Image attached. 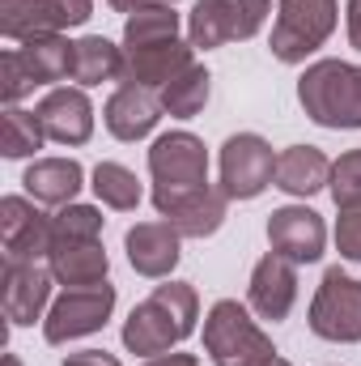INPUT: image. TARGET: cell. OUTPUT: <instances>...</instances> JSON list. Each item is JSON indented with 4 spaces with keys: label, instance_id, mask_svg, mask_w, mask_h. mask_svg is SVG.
Returning <instances> with one entry per match:
<instances>
[{
    "label": "cell",
    "instance_id": "6da1fadb",
    "mask_svg": "<svg viewBox=\"0 0 361 366\" xmlns=\"http://www.w3.org/2000/svg\"><path fill=\"white\" fill-rule=\"evenodd\" d=\"M200 324V294L191 281H166L145 302H136L123 320V350L141 358L171 354L179 341H187Z\"/></svg>",
    "mask_w": 361,
    "mask_h": 366
},
{
    "label": "cell",
    "instance_id": "7a4b0ae2",
    "mask_svg": "<svg viewBox=\"0 0 361 366\" xmlns=\"http://www.w3.org/2000/svg\"><path fill=\"white\" fill-rule=\"evenodd\" d=\"M298 102L310 124L332 132L361 128V64L349 60H315L298 77Z\"/></svg>",
    "mask_w": 361,
    "mask_h": 366
},
{
    "label": "cell",
    "instance_id": "3957f363",
    "mask_svg": "<svg viewBox=\"0 0 361 366\" xmlns=\"http://www.w3.org/2000/svg\"><path fill=\"white\" fill-rule=\"evenodd\" d=\"M204 354L213 366H268L276 354L272 337L251 320L238 298H217L204 315Z\"/></svg>",
    "mask_w": 361,
    "mask_h": 366
},
{
    "label": "cell",
    "instance_id": "277c9868",
    "mask_svg": "<svg viewBox=\"0 0 361 366\" xmlns=\"http://www.w3.org/2000/svg\"><path fill=\"white\" fill-rule=\"evenodd\" d=\"M340 21V0H276L268 51L280 64H306Z\"/></svg>",
    "mask_w": 361,
    "mask_h": 366
},
{
    "label": "cell",
    "instance_id": "5b68a950",
    "mask_svg": "<svg viewBox=\"0 0 361 366\" xmlns=\"http://www.w3.org/2000/svg\"><path fill=\"white\" fill-rule=\"evenodd\" d=\"M272 13V0H195L187 13V43L213 51L225 43L255 39Z\"/></svg>",
    "mask_w": 361,
    "mask_h": 366
},
{
    "label": "cell",
    "instance_id": "8992f818",
    "mask_svg": "<svg viewBox=\"0 0 361 366\" xmlns=\"http://www.w3.org/2000/svg\"><path fill=\"white\" fill-rule=\"evenodd\" d=\"M149 175H153V200L162 196H183L208 183V149L195 132L175 128L162 132L149 145Z\"/></svg>",
    "mask_w": 361,
    "mask_h": 366
},
{
    "label": "cell",
    "instance_id": "52a82bcc",
    "mask_svg": "<svg viewBox=\"0 0 361 366\" xmlns=\"http://www.w3.org/2000/svg\"><path fill=\"white\" fill-rule=\"evenodd\" d=\"M310 332L332 345H357L361 341V281L345 269H327L306 315Z\"/></svg>",
    "mask_w": 361,
    "mask_h": 366
},
{
    "label": "cell",
    "instance_id": "ba28073f",
    "mask_svg": "<svg viewBox=\"0 0 361 366\" xmlns=\"http://www.w3.org/2000/svg\"><path fill=\"white\" fill-rule=\"evenodd\" d=\"M115 311V285L111 281H98V285H81V290H64L47 320H43V341L47 345H68V341H81L106 328Z\"/></svg>",
    "mask_w": 361,
    "mask_h": 366
},
{
    "label": "cell",
    "instance_id": "9c48e42d",
    "mask_svg": "<svg viewBox=\"0 0 361 366\" xmlns=\"http://www.w3.org/2000/svg\"><path fill=\"white\" fill-rule=\"evenodd\" d=\"M221 192L230 200H255L272 187L276 175V154L260 132H234L225 145H221Z\"/></svg>",
    "mask_w": 361,
    "mask_h": 366
},
{
    "label": "cell",
    "instance_id": "30bf717a",
    "mask_svg": "<svg viewBox=\"0 0 361 366\" xmlns=\"http://www.w3.org/2000/svg\"><path fill=\"white\" fill-rule=\"evenodd\" d=\"M90 17L93 0H0V34L9 43L64 34L68 26H86Z\"/></svg>",
    "mask_w": 361,
    "mask_h": 366
},
{
    "label": "cell",
    "instance_id": "8fae6325",
    "mask_svg": "<svg viewBox=\"0 0 361 366\" xmlns=\"http://www.w3.org/2000/svg\"><path fill=\"white\" fill-rule=\"evenodd\" d=\"M0 247L4 260H47L51 252V213L39 209L30 196H4L0 200Z\"/></svg>",
    "mask_w": 361,
    "mask_h": 366
},
{
    "label": "cell",
    "instance_id": "7c38bea8",
    "mask_svg": "<svg viewBox=\"0 0 361 366\" xmlns=\"http://www.w3.org/2000/svg\"><path fill=\"white\" fill-rule=\"evenodd\" d=\"M0 302H4V320L13 328H30L39 320H47L51 311V285L56 277L43 264H30V260H4V273H0Z\"/></svg>",
    "mask_w": 361,
    "mask_h": 366
},
{
    "label": "cell",
    "instance_id": "4fadbf2b",
    "mask_svg": "<svg viewBox=\"0 0 361 366\" xmlns=\"http://www.w3.org/2000/svg\"><path fill=\"white\" fill-rule=\"evenodd\" d=\"M268 247L293 264H315L327 252V222L306 204H280L268 213Z\"/></svg>",
    "mask_w": 361,
    "mask_h": 366
},
{
    "label": "cell",
    "instance_id": "5bb4252c",
    "mask_svg": "<svg viewBox=\"0 0 361 366\" xmlns=\"http://www.w3.org/2000/svg\"><path fill=\"white\" fill-rule=\"evenodd\" d=\"M34 115H39L47 141H56V145L77 149L93 137V102L81 86H51L43 94V102L34 107Z\"/></svg>",
    "mask_w": 361,
    "mask_h": 366
},
{
    "label": "cell",
    "instance_id": "9a60e30c",
    "mask_svg": "<svg viewBox=\"0 0 361 366\" xmlns=\"http://www.w3.org/2000/svg\"><path fill=\"white\" fill-rule=\"evenodd\" d=\"M153 209L179 230L183 239H208V234H217V230L225 226L230 196L221 192V183H204V187H195V192L153 200Z\"/></svg>",
    "mask_w": 361,
    "mask_h": 366
},
{
    "label": "cell",
    "instance_id": "2e32d148",
    "mask_svg": "<svg viewBox=\"0 0 361 366\" xmlns=\"http://www.w3.org/2000/svg\"><path fill=\"white\" fill-rule=\"evenodd\" d=\"M191 51H195V47H191L187 39L145 43V47H123V81H128V86H145V90L162 94L183 69L195 64Z\"/></svg>",
    "mask_w": 361,
    "mask_h": 366
},
{
    "label": "cell",
    "instance_id": "e0dca14e",
    "mask_svg": "<svg viewBox=\"0 0 361 366\" xmlns=\"http://www.w3.org/2000/svg\"><path fill=\"white\" fill-rule=\"evenodd\" d=\"M293 302H298V264L276 252L260 256V264L251 269V285H247V307L260 320L280 324V320H289Z\"/></svg>",
    "mask_w": 361,
    "mask_h": 366
},
{
    "label": "cell",
    "instance_id": "ac0fdd59",
    "mask_svg": "<svg viewBox=\"0 0 361 366\" xmlns=\"http://www.w3.org/2000/svg\"><path fill=\"white\" fill-rule=\"evenodd\" d=\"M123 252H128V264L141 277H171L179 269L183 256V234L162 217V222H136L128 234H123Z\"/></svg>",
    "mask_w": 361,
    "mask_h": 366
},
{
    "label": "cell",
    "instance_id": "d6986e66",
    "mask_svg": "<svg viewBox=\"0 0 361 366\" xmlns=\"http://www.w3.org/2000/svg\"><path fill=\"white\" fill-rule=\"evenodd\" d=\"M162 119V98L145 86H119L102 107V124L115 141H145Z\"/></svg>",
    "mask_w": 361,
    "mask_h": 366
},
{
    "label": "cell",
    "instance_id": "ffe728a7",
    "mask_svg": "<svg viewBox=\"0 0 361 366\" xmlns=\"http://www.w3.org/2000/svg\"><path fill=\"white\" fill-rule=\"evenodd\" d=\"M21 187L30 200L64 209V204H77V196L86 187V167L77 158H34L21 175Z\"/></svg>",
    "mask_w": 361,
    "mask_h": 366
},
{
    "label": "cell",
    "instance_id": "44dd1931",
    "mask_svg": "<svg viewBox=\"0 0 361 366\" xmlns=\"http://www.w3.org/2000/svg\"><path fill=\"white\" fill-rule=\"evenodd\" d=\"M332 179V158L319 149V145H289L276 154V175L272 187H280L285 196H298V200H310L319 196Z\"/></svg>",
    "mask_w": 361,
    "mask_h": 366
},
{
    "label": "cell",
    "instance_id": "7402d4cb",
    "mask_svg": "<svg viewBox=\"0 0 361 366\" xmlns=\"http://www.w3.org/2000/svg\"><path fill=\"white\" fill-rule=\"evenodd\" d=\"M47 269H51V277H56V285L81 290V285L106 281V273H111V256H106L102 239H90V243H51Z\"/></svg>",
    "mask_w": 361,
    "mask_h": 366
},
{
    "label": "cell",
    "instance_id": "603a6c76",
    "mask_svg": "<svg viewBox=\"0 0 361 366\" xmlns=\"http://www.w3.org/2000/svg\"><path fill=\"white\" fill-rule=\"evenodd\" d=\"M68 81H77L81 90L102 86V81H123V47H115L102 34H86L73 43V73Z\"/></svg>",
    "mask_w": 361,
    "mask_h": 366
},
{
    "label": "cell",
    "instance_id": "cb8c5ba5",
    "mask_svg": "<svg viewBox=\"0 0 361 366\" xmlns=\"http://www.w3.org/2000/svg\"><path fill=\"white\" fill-rule=\"evenodd\" d=\"M17 56L30 69L34 86H56V81H68V73H73V43L64 34L26 39V43H17Z\"/></svg>",
    "mask_w": 361,
    "mask_h": 366
},
{
    "label": "cell",
    "instance_id": "d4e9b609",
    "mask_svg": "<svg viewBox=\"0 0 361 366\" xmlns=\"http://www.w3.org/2000/svg\"><path fill=\"white\" fill-rule=\"evenodd\" d=\"M208 94H213V73H208L204 64H191V69H183L158 98H162V111H166V115H175V119H195V115L204 111Z\"/></svg>",
    "mask_w": 361,
    "mask_h": 366
},
{
    "label": "cell",
    "instance_id": "484cf974",
    "mask_svg": "<svg viewBox=\"0 0 361 366\" xmlns=\"http://www.w3.org/2000/svg\"><path fill=\"white\" fill-rule=\"evenodd\" d=\"M179 30H183V17L175 13V4H149V9L128 13V21H123V47L166 43V39H179Z\"/></svg>",
    "mask_w": 361,
    "mask_h": 366
},
{
    "label": "cell",
    "instance_id": "4316f807",
    "mask_svg": "<svg viewBox=\"0 0 361 366\" xmlns=\"http://www.w3.org/2000/svg\"><path fill=\"white\" fill-rule=\"evenodd\" d=\"M43 141H47V132H43V124H39V115L34 111H26V107H4V124H0V154L4 158H34L39 149H43Z\"/></svg>",
    "mask_w": 361,
    "mask_h": 366
},
{
    "label": "cell",
    "instance_id": "83f0119b",
    "mask_svg": "<svg viewBox=\"0 0 361 366\" xmlns=\"http://www.w3.org/2000/svg\"><path fill=\"white\" fill-rule=\"evenodd\" d=\"M93 196L106 204V209H115V213H132L136 204H141V179L123 167V162H98L93 167Z\"/></svg>",
    "mask_w": 361,
    "mask_h": 366
},
{
    "label": "cell",
    "instance_id": "f1b7e54d",
    "mask_svg": "<svg viewBox=\"0 0 361 366\" xmlns=\"http://www.w3.org/2000/svg\"><path fill=\"white\" fill-rule=\"evenodd\" d=\"M102 209L93 204H64L60 213H51V243H90L102 239Z\"/></svg>",
    "mask_w": 361,
    "mask_h": 366
},
{
    "label": "cell",
    "instance_id": "f546056e",
    "mask_svg": "<svg viewBox=\"0 0 361 366\" xmlns=\"http://www.w3.org/2000/svg\"><path fill=\"white\" fill-rule=\"evenodd\" d=\"M327 192L336 200V209H349V204H361V149H349L332 162V179H327Z\"/></svg>",
    "mask_w": 361,
    "mask_h": 366
},
{
    "label": "cell",
    "instance_id": "4dcf8cb0",
    "mask_svg": "<svg viewBox=\"0 0 361 366\" xmlns=\"http://www.w3.org/2000/svg\"><path fill=\"white\" fill-rule=\"evenodd\" d=\"M26 94H34V77H30V69L21 64L17 47H9V51L0 56V98H4V107H17Z\"/></svg>",
    "mask_w": 361,
    "mask_h": 366
},
{
    "label": "cell",
    "instance_id": "1f68e13d",
    "mask_svg": "<svg viewBox=\"0 0 361 366\" xmlns=\"http://www.w3.org/2000/svg\"><path fill=\"white\" fill-rule=\"evenodd\" d=\"M336 252L345 260L361 264V204L340 209V217H336Z\"/></svg>",
    "mask_w": 361,
    "mask_h": 366
},
{
    "label": "cell",
    "instance_id": "d6a6232c",
    "mask_svg": "<svg viewBox=\"0 0 361 366\" xmlns=\"http://www.w3.org/2000/svg\"><path fill=\"white\" fill-rule=\"evenodd\" d=\"M60 366H123L115 354H106V350H77V354H68Z\"/></svg>",
    "mask_w": 361,
    "mask_h": 366
},
{
    "label": "cell",
    "instance_id": "836d02e7",
    "mask_svg": "<svg viewBox=\"0 0 361 366\" xmlns=\"http://www.w3.org/2000/svg\"><path fill=\"white\" fill-rule=\"evenodd\" d=\"M345 30H349V47L361 51V0H349V9H345Z\"/></svg>",
    "mask_w": 361,
    "mask_h": 366
},
{
    "label": "cell",
    "instance_id": "e575fe53",
    "mask_svg": "<svg viewBox=\"0 0 361 366\" xmlns=\"http://www.w3.org/2000/svg\"><path fill=\"white\" fill-rule=\"evenodd\" d=\"M141 366H200L195 354H179V350H171V354H158V358H145Z\"/></svg>",
    "mask_w": 361,
    "mask_h": 366
},
{
    "label": "cell",
    "instance_id": "d590c367",
    "mask_svg": "<svg viewBox=\"0 0 361 366\" xmlns=\"http://www.w3.org/2000/svg\"><path fill=\"white\" fill-rule=\"evenodd\" d=\"M115 13H136V9H149V4H175V0H106Z\"/></svg>",
    "mask_w": 361,
    "mask_h": 366
},
{
    "label": "cell",
    "instance_id": "8d00e7d4",
    "mask_svg": "<svg viewBox=\"0 0 361 366\" xmlns=\"http://www.w3.org/2000/svg\"><path fill=\"white\" fill-rule=\"evenodd\" d=\"M4 366H21V358L17 354H4Z\"/></svg>",
    "mask_w": 361,
    "mask_h": 366
},
{
    "label": "cell",
    "instance_id": "74e56055",
    "mask_svg": "<svg viewBox=\"0 0 361 366\" xmlns=\"http://www.w3.org/2000/svg\"><path fill=\"white\" fill-rule=\"evenodd\" d=\"M268 366H289V362H285V358H272V362Z\"/></svg>",
    "mask_w": 361,
    "mask_h": 366
}]
</instances>
